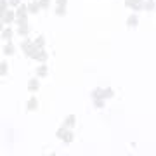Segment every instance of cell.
Returning a JSON list of instances; mask_svg holds the SVG:
<instances>
[{
  "label": "cell",
  "mask_w": 156,
  "mask_h": 156,
  "mask_svg": "<svg viewBox=\"0 0 156 156\" xmlns=\"http://www.w3.org/2000/svg\"><path fill=\"white\" fill-rule=\"evenodd\" d=\"M17 33L21 38H26L30 33V28H28V21L26 19H17Z\"/></svg>",
  "instance_id": "obj_1"
},
{
  "label": "cell",
  "mask_w": 156,
  "mask_h": 156,
  "mask_svg": "<svg viewBox=\"0 0 156 156\" xmlns=\"http://www.w3.org/2000/svg\"><path fill=\"white\" fill-rule=\"evenodd\" d=\"M28 5H24V4H19V5L16 7V19H26V16H28Z\"/></svg>",
  "instance_id": "obj_2"
},
{
  "label": "cell",
  "mask_w": 156,
  "mask_h": 156,
  "mask_svg": "<svg viewBox=\"0 0 156 156\" xmlns=\"http://www.w3.org/2000/svg\"><path fill=\"white\" fill-rule=\"evenodd\" d=\"M16 17V11H5L2 14V24H11Z\"/></svg>",
  "instance_id": "obj_3"
},
{
  "label": "cell",
  "mask_w": 156,
  "mask_h": 156,
  "mask_svg": "<svg viewBox=\"0 0 156 156\" xmlns=\"http://www.w3.org/2000/svg\"><path fill=\"white\" fill-rule=\"evenodd\" d=\"M40 11H42V7H40V2L33 0V2H30V4H28V12H30V14H38Z\"/></svg>",
  "instance_id": "obj_4"
},
{
  "label": "cell",
  "mask_w": 156,
  "mask_h": 156,
  "mask_svg": "<svg viewBox=\"0 0 156 156\" xmlns=\"http://www.w3.org/2000/svg\"><path fill=\"white\" fill-rule=\"evenodd\" d=\"M62 125H64L66 128H73L75 125H76V116H75V115H68Z\"/></svg>",
  "instance_id": "obj_5"
},
{
  "label": "cell",
  "mask_w": 156,
  "mask_h": 156,
  "mask_svg": "<svg viewBox=\"0 0 156 156\" xmlns=\"http://www.w3.org/2000/svg\"><path fill=\"white\" fill-rule=\"evenodd\" d=\"M26 108H28V111H37V108H38V101L35 99V95H31L26 102Z\"/></svg>",
  "instance_id": "obj_6"
},
{
  "label": "cell",
  "mask_w": 156,
  "mask_h": 156,
  "mask_svg": "<svg viewBox=\"0 0 156 156\" xmlns=\"http://www.w3.org/2000/svg\"><path fill=\"white\" fill-rule=\"evenodd\" d=\"M137 24H139V17L135 16V14H132V16L127 17V26L128 28H135Z\"/></svg>",
  "instance_id": "obj_7"
},
{
  "label": "cell",
  "mask_w": 156,
  "mask_h": 156,
  "mask_svg": "<svg viewBox=\"0 0 156 156\" xmlns=\"http://www.w3.org/2000/svg\"><path fill=\"white\" fill-rule=\"evenodd\" d=\"M38 87H40V83H38V80H30L28 82V90H30V94H35L37 90H38Z\"/></svg>",
  "instance_id": "obj_8"
},
{
  "label": "cell",
  "mask_w": 156,
  "mask_h": 156,
  "mask_svg": "<svg viewBox=\"0 0 156 156\" xmlns=\"http://www.w3.org/2000/svg\"><path fill=\"white\" fill-rule=\"evenodd\" d=\"M92 99H104V89H94L90 92Z\"/></svg>",
  "instance_id": "obj_9"
},
{
  "label": "cell",
  "mask_w": 156,
  "mask_h": 156,
  "mask_svg": "<svg viewBox=\"0 0 156 156\" xmlns=\"http://www.w3.org/2000/svg\"><path fill=\"white\" fill-rule=\"evenodd\" d=\"M47 73H49V66H47V64H42V66H38V69H37V76L44 78V76H47Z\"/></svg>",
  "instance_id": "obj_10"
},
{
  "label": "cell",
  "mask_w": 156,
  "mask_h": 156,
  "mask_svg": "<svg viewBox=\"0 0 156 156\" xmlns=\"http://www.w3.org/2000/svg\"><path fill=\"white\" fill-rule=\"evenodd\" d=\"M142 5H144V11H154L156 4H154V0H144Z\"/></svg>",
  "instance_id": "obj_11"
},
{
  "label": "cell",
  "mask_w": 156,
  "mask_h": 156,
  "mask_svg": "<svg viewBox=\"0 0 156 156\" xmlns=\"http://www.w3.org/2000/svg\"><path fill=\"white\" fill-rule=\"evenodd\" d=\"M2 38L7 40V42H11V38H12V30H11V28H4V30H2Z\"/></svg>",
  "instance_id": "obj_12"
},
{
  "label": "cell",
  "mask_w": 156,
  "mask_h": 156,
  "mask_svg": "<svg viewBox=\"0 0 156 156\" xmlns=\"http://www.w3.org/2000/svg\"><path fill=\"white\" fill-rule=\"evenodd\" d=\"M2 52H4L5 56H12V54H14V45H12L11 42H7V45L4 47V50H2Z\"/></svg>",
  "instance_id": "obj_13"
},
{
  "label": "cell",
  "mask_w": 156,
  "mask_h": 156,
  "mask_svg": "<svg viewBox=\"0 0 156 156\" xmlns=\"http://www.w3.org/2000/svg\"><path fill=\"white\" fill-rule=\"evenodd\" d=\"M66 132H68V128L66 127H64V125H62V127H59V128H57V132H56V137H57V139H64V135H66Z\"/></svg>",
  "instance_id": "obj_14"
},
{
  "label": "cell",
  "mask_w": 156,
  "mask_h": 156,
  "mask_svg": "<svg viewBox=\"0 0 156 156\" xmlns=\"http://www.w3.org/2000/svg\"><path fill=\"white\" fill-rule=\"evenodd\" d=\"M142 2H144V0H125V5H127L128 9H134L135 5H139Z\"/></svg>",
  "instance_id": "obj_15"
},
{
  "label": "cell",
  "mask_w": 156,
  "mask_h": 156,
  "mask_svg": "<svg viewBox=\"0 0 156 156\" xmlns=\"http://www.w3.org/2000/svg\"><path fill=\"white\" fill-rule=\"evenodd\" d=\"M47 57H49V54H47V52H45L44 49H42V50H40V54H38V57H37V61L45 62V61H47Z\"/></svg>",
  "instance_id": "obj_16"
},
{
  "label": "cell",
  "mask_w": 156,
  "mask_h": 156,
  "mask_svg": "<svg viewBox=\"0 0 156 156\" xmlns=\"http://www.w3.org/2000/svg\"><path fill=\"white\" fill-rule=\"evenodd\" d=\"M56 16H66V5H57L56 7Z\"/></svg>",
  "instance_id": "obj_17"
},
{
  "label": "cell",
  "mask_w": 156,
  "mask_h": 156,
  "mask_svg": "<svg viewBox=\"0 0 156 156\" xmlns=\"http://www.w3.org/2000/svg\"><path fill=\"white\" fill-rule=\"evenodd\" d=\"M7 71H9V64H7V62H2V64H0V75L5 76Z\"/></svg>",
  "instance_id": "obj_18"
},
{
  "label": "cell",
  "mask_w": 156,
  "mask_h": 156,
  "mask_svg": "<svg viewBox=\"0 0 156 156\" xmlns=\"http://www.w3.org/2000/svg\"><path fill=\"white\" fill-rule=\"evenodd\" d=\"M62 140H64L66 144H71V142H73V132H71V130H68L66 135H64V139H62Z\"/></svg>",
  "instance_id": "obj_19"
},
{
  "label": "cell",
  "mask_w": 156,
  "mask_h": 156,
  "mask_svg": "<svg viewBox=\"0 0 156 156\" xmlns=\"http://www.w3.org/2000/svg\"><path fill=\"white\" fill-rule=\"evenodd\" d=\"M113 95H115V90H113V89H109V87L104 89V99H111Z\"/></svg>",
  "instance_id": "obj_20"
},
{
  "label": "cell",
  "mask_w": 156,
  "mask_h": 156,
  "mask_svg": "<svg viewBox=\"0 0 156 156\" xmlns=\"http://www.w3.org/2000/svg\"><path fill=\"white\" fill-rule=\"evenodd\" d=\"M104 101L106 99H94V106L97 108V109H102V108H104Z\"/></svg>",
  "instance_id": "obj_21"
},
{
  "label": "cell",
  "mask_w": 156,
  "mask_h": 156,
  "mask_svg": "<svg viewBox=\"0 0 156 156\" xmlns=\"http://www.w3.org/2000/svg\"><path fill=\"white\" fill-rule=\"evenodd\" d=\"M38 2H40V7H42V11H44V9H49L50 0H38Z\"/></svg>",
  "instance_id": "obj_22"
},
{
  "label": "cell",
  "mask_w": 156,
  "mask_h": 156,
  "mask_svg": "<svg viewBox=\"0 0 156 156\" xmlns=\"http://www.w3.org/2000/svg\"><path fill=\"white\" fill-rule=\"evenodd\" d=\"M35 44L38 45L40 49H44V45H45V40H44V37H38V38L35 40Z\"/></svg>",
  "instance_id": "obj_23"
},
{
  "label": "cell",
  "mask_w": 156,
  "mask_h": 156,
  "mask_svg": "<svg viewBox=\"0 0 156 156\" xmlns=\"http://www.w3.org/2000/svg\"><path fill=\"white\" fill-rule=\"evenodd\" d=\"M11 5L17 7V5H19V0H11Z\"/></svg>",
  "instance_id": "obj_24"
},
{
  "label": "cell",
  "mask_w": 156,
  "mask_h": 156,
  "mask_svg": "<svg viewBox=\"0 0 156 156\" xmlns=\"http://www.w3.org/2000/svg\"><path fill=\"white\" fill-rule=\"evenodd\" d=\"M68 0H57V5H66Z\"/></svg>",
  "instance_id": "obj_25"
}]
</instances>
